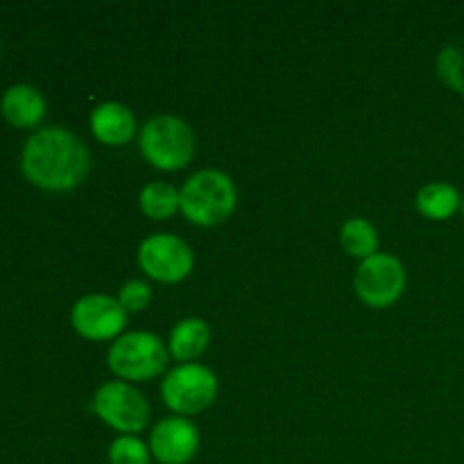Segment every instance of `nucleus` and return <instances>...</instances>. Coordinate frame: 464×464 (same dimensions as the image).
<instances>
[{"instance_id":"nucleus-17","label":"nucleus","mask_w":464,"mask_h":464,"mask_svg":"<svg viewBox=\"0 0 464 464\" xmlns=\"http://www.w3.org/2000/svg\"><path fill=\"white\" fill-rule=\"evenodd\" d=\"M438 75L451 91L464 98V53L458 45H447L438 54Z\"/></svg>"},{"instance_id":"nucleus-13","label":"nucleus","mask_w":464,"mask_h":464,"mask_svg":"<svg viewBox=\"0 0 464 464\" xmlns=\"http://www.w3.org/2000/svg\"><path fill=\"white\" fill-rule=\"evenodd\" d=\"M208 343H211V326L199 317H186V320L177 322L168 338V353L181 365L193 362L207 352Z\"/></svg>"},{"instance_id":"nucleus-18","label":"nucleus","mask_w":464,"mask_h":464,"mask_svg":"<svg viewBox=\"0 0 464 464\" xmlns=\"http://www.w3.org/2000/svg\"><path fill=\"white\" fill-rule=\"evenodd\" d=\"M109 464H150V447L136 435H118L109 447Z\"/></svg>"},{"instance_id":"nucleus-3","label":"nucleus","mask_w":464,"mask_h":464,"mask_svg":"<svg viewBox=\"0 0 464 464\" xmlns=\"http://www.w3.org/2000/svg\"><path fill=\"white\" fill-rule=\"evenodd\" d=\"M139 148L145 161L157 170L175 172L188 166L195 157V134L186 121L177 116H154L143 125Z\"/></svg>"},{"instance_id":"nucleus-4","label":"nucleus","mask_w":464,"mask_h":464,"mask_svg":"<svg viewBox=\"0 0 464 464\" xmlns=\"http://www.w3.org/2000/svg\"><path fill=\"white\" fill-rule=\"evenodd\" d=\"M168 344L148 331H130L113 340L107 352L109 370L121 381L143 383L152 381L168 367Z\"/></svg>"},{"instance_id":"nucleus-14","label":"nucleus","mask_w":464,"mask_h":464,"mask_svg":"<svg viewBox=\"0 0 464 464\" xmlns=\"http://www.w3.org/2000/svg\"><path fill=\"white\" fill-rule=\"evenodd\" d=\"M415 204L421 216L429 218V220L442 222L460 211L462 195L458 193L456 186L447 184V181H433V184H426L417 193Z\"/></svg>"},{"instance_id":"nucleus-9","label":"nucleus","mask_w":464,"mask_h":464,"mask_svg":"<svg viewBox=\"0 0 464 464\" xmlns=\"http://www.w3.org/2000/svg\"><path fill=\"white\" fill-rule=\"evenodd\" d=\"M72 329L86 340L104 343L121 338L127 326V313L116 297L109 295H86L71 311Z\"/></svg>"},{"instance_id":"nucleus-11","label":"nucleus","mask_w":464,"mask_h":464,"mask_svg":"<svg viewBox=\"0 0 464 464\" xmlns=\"http://www.w3.org/2000/svg\"><path fill=\"white\" fill-rule=\"evenodd\" d=\"M91 131L104 145H125L136 134V118L122 102H102L91 111Z\"/></svg>"},{"instance_id":"nucleus-8","label":"nucleus","mask_w":464,"mask_h":464,"mask_svg":"<svg viewBox=\"0 0 464 464\" xmlns=\"http://www.w3.org/2000/svg\"><path fill=\"white\" fill-rule=\"evenodd\" d=\"M193 249L172 234H152L140 243L139 267L159 284H179L193 272Z\"/></svg>"},{"instance_id":"nucleus-6","label":"nucleus","mask_w":464,"mask_h":464,"mask_svg":"<svg viewBox=\"0 0 464 464\" xmlns=\"http://www.w3.org/2000/svg\"><path fill=\"white\" fill-rule=\"evenodd\" d=\"M93 411L109 429L121 435H136L148 426L150 403L134 385L125 381H107L93 397Z\"/></svg>"},{"instance_id":"nucleus-12","label":"nucleus","mask_w":464,"mask_h":464,"mask_svg":"<svg viewBox=\"0 0 464 464\" xmlns=\"http://www.w3.org/2000/svg\"><path fill=\"white\" fill-rule=\"evenodd\" d=\"M0 111L12 122L14 127H36L45 116V100L34 86L30 84H14L5 91L0 100Z\"/></svg>"},{"instance_id":"nucleus-5","label":"nucleus","mask_w":464,"mask_h":464,"mask_svg":"<svg viewBox=\"0 0 464 464\" xmlns=\"http://www.w3.org/2000/svg\"><path fill=\"white\" fill-rule=\"evenodd\" d=\"M218 397V379L208 367L199 362H186L175 367L161 381V399L175 415H199Z\"/></svg>"},{"instance_id":"nucleus-10","label":"nucleus","mask_w":464,"mask_h":464,"mask_svg":"<svg viewBox=\"0 0 464 464\" xmlns=\"http://www.w3.org/2000/svg\"><path fill=\"white\" fill-rule=\"evenodd\" d=\"M148 447L161 464H188L199 451V430L188 417H166L152 429Z\"/></svg>"},{"instance_id":"nucleus-7","label":"nucleus","mask_w":464,"mask_h":464,"mask_svg":"<svg viewBox=\"0 0 464 464\" xmlns=\"http://www.w3.org/2000/svg\"><path fill=\"white\" fill-rule=\"evenodd\" d=\"M353 288L370 308H388L397 304L406 290V267L392 254L379 252L356 267Z\"/></svg>"},{"instance_id":"nucleus-2","label":"nucleus","mask_w":464,"mask_h":464,"mask_svg":"<svg viewBox=\"0 0 464 464\" xmlns=\"http://www.w3.org/2000/svg\"><path fill=\"white\" fill-rule=\"evenodd\" d=\"M179 202L186 220L198 227H216L229 220L236 211L238 193L229 175L207 168L186 179L179 190Z\"/></svg>"},{"instance_id":"nucleus-19","label":"nucleus","mask_w":464,"mask_h":464,"mask_svg":"<svg viewBox=\"0 0 464 464\" xmlns=\"http://www.w3.org/2000/svg\"><path fill=\"white\" fill-rule=\"evenodd\" d=\"M116 299L127 315H130V313H140L150 306V302H152V288H150L145 281L131 279L118 290Z\"/></svg>"},{"instance_id":"nucleus-1","label":"nucleus","mask_w":464,"mask_h":464,"mask_svg":"<svg viewBox=\"0 0 464 464\" xmlns=\"http://www.w3.org/2000/svg\"><path fill=\"white\" fill-rule=\"evenodd\" d=\"M21 166L34 186L53 193H66L86 179L91 154L72 131L63 127H44L27 139Z\"/></svg>"},{"instance_id":"nucleus-20","label":"nucleus","mask_w":464,"mask_h":464,"mask_svg":"<svg viewBox=\"0 0 464 464\" xmlns=\"http://www.w3.org/2000/svg\"><path fill=\"white\" fill-rule=\"evenodd\" d=\"M462 216H464V198H462Z\"/></svg>"},{"instance_id":"nucleus-16","label":"nucleus","mask_w":464,"mask_h":464,"mask_svg":"<svg viewBox=\"0 0 464 464\" xmlns=\"http://www.w3.org/2000/svg\"><path fill=\"white\" fill-rule=\"evenodd\" d=\"M139 207L150 220H168L181 208L179 190L166 181H152L140 190Z\"/></svg>"},{"instance_id":"nucleus-15","label":"nucleus","mask_w":464,"mask_h":464,"mask_svg":"<svg viewBox=\"0 0 464 464\" xmlns=\"http://www.w3.org/2000/svg\"><path fill=\"white\" fill-rule=\"evenodd\" d=\"M340 243L349 256L365 261L379 254V231L365 218H352L340 229Z\"/></svg>"}]
</instances>
